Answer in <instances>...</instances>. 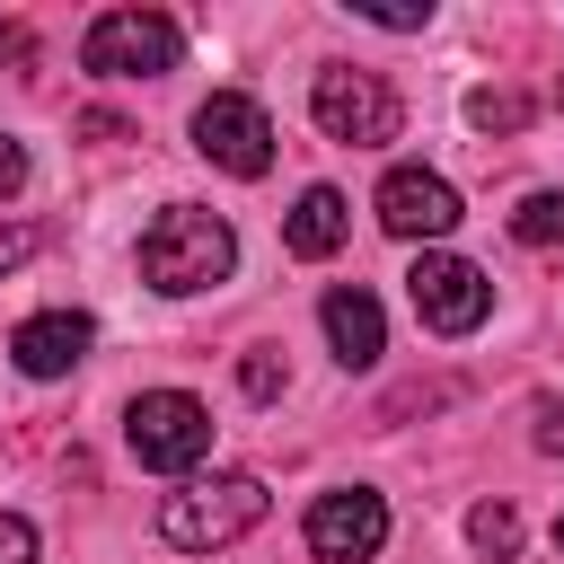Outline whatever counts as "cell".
I'll return each mask as SVG.
<instances>
[{
  "label": "cell",
  "instance_id": "cell-12",
  "mask_svg": "<svg viewBox=\"0 0 564 564\" xmlns=\"http://www.w3.org/2000/svg\"><path fill=\"white\" fill-rule=\"evenodd\" d=\"M344 229H352V212H344V194L335 185H308L300 203H291V220H282V238H291V256H335L344 247Z\"/></svg>",
  "mask_w": 564,
  "mask_h": 564
},
{
  "label": "cell",
  "instance_id": "cell-7",
  "mask_svg": "<svg viewBox=\"0 0 564 564\" xmlns=\"http://www.w3.org/2000/svg\"><path fill=\"white\" fill-rule=\"evenodd\" d=\"M194 150H203L212 167H229V176H264V167H273V115H264L256 97L220 88V97L194 106Z\"/></svg>",
  "mask_w": 564,
  "mask_h": 564
},
{
  "label": "cell",
  "instance_id": "cell-2",
  "mask_svg": "<svg viewBox=\"0 0 564 564\" xmlns=\"http://www.w3.org/2000/svg\"><path fill=\"white\" fill-rule=\"evenodd\" d=\"M264 520V476H194L185 494H167L159 502V538L176 546V555H212V546H229V538H247Z\"/></svg>",
  "mask_w": 564,
  "mask_h": 564
},
{
  "label": "cell",
  "instance_id": "cell-1",
  "mask_svg": "<svg viewBox=\"0 0 564 564\" xmlns=\"http://www.w3.org/2000/svg\"><path fill=\"white\" fill-rule=\"evenodd\" d=\"M229 264H238V238H229V220L203 212V203H167V212L141 229V282L167 291V300L229 282Z\"/></svg>",
  "mask_w": 564,
  "mask_h": 564
},
{
  "label": "cell",
  "instance_id": "cell-5",
  "mask_svg": "<svg viewBox=\"0 0 564 564\" xmlns=\"http://www.w3.org/2000/svg\"><path fill=\"white\" fill-rule=\"evenodd\" d=\"M308 115H317V132H326V141H344V150H379V141H397V123H405L397 88H388L379 70H352V62L317 70Z\"/></svg>",
  "mask_w": 564,
  "mask_h": 564
},
{
  "label": "cell",
  "instance_id": "cell-4",
  "mask_svg": "<svg viewBox=\"0 0 564 564\" xmlns=\"http://www.w3.org/2000/svg\"><path fill=\"white\" fill-rule=\"evenodd\" d=\"M123 441H132V458H141V467L185 476V467H203V458H212V405H203V397H185V388H141V397L123 405Z\"/></svg>",
  "mask_w": 564,
  "mask_h": 564
},
{
  "label": "cell",
  "instance_id": "cell-6",
  "mask_svg": "<svg viewBox=\"0 0 564 564\" xmlns=\"http://www.w3.org/2000/svg\"><path fill=\"white\" fill-rule=\"evenodd\" d=\"M405 300H414V317H423L432 335H476V326L494 317V282H485L467 256H441V247H423V256H414Z\"/></svg>",
  "mask_w": 564,
  "mask_h": 564
},
{
  "label": "cell",
  "instance_id": "cell-16",
  "mask_svg": "<svg viewBox=\"0 0 564 564\" xmlns=\"http://www.w3.org/2000/svg\"><path fill=\"white\" fill-rule=\"evenodd\" d=\"M238 388H247L256 405H273V397H282V352H247V361H238Z\"/></svg>",
  "mask_w": 564,
  "mask_h": 564
},
{
  "label": "cell",
  "instance_id": "cell-14",
  "mask_svg": "<svg viewBox=\"0 0 564 564\" xmlns=\"http://www.w3.org/2000/svg\"><path fill=\"white\" fill-rule=\"evenodd\" d=\"M467 123L476 132H520L529 123V97L520 88H467Z\"/></svg>",
  "mask_w": 564,
  "mask_h": 564
},
{
  "label": "cell",
  "instance_id": "cell-9",
  "mask_svg": "<svg viewBox=\"0 0 564 564\" xmlns=\"http://www.w3.org/2000/svg\"><path fill=\"white\" fill-rule=\"evenodd\" d=\"M379 229L388 238H449L458 229V185L432 167H388L379 176Z\"/></svg>",
  "mask_w": 564,
  "mask_h": 564
},
{
  "label": "cell",
  "instance_id": "cell-20",
  "mask_svg": "<svg viewBox=\"0 0 564 564\" xmlns=\"http://www.w3.org/2000/svg\"><path fill=\"white\" fill-rule=\"evenodd\" d=\"M555 546H564V511H555Z\"/></svg>",
  "mask_w": 564,
  "mask_h": 564
},
{
  "label": "cell",
  "instance_id": "cell-3",
  "mask_svg": "<svg viewBox=\"0 0 564 564\" xmlns=\"http://www.w3.org/2000/svg\"><path fill=\"white\" fill-rule=\"evenodd\" d=\"M176 53H185V26L167 9H97L79 35V70L97 79H159L176 70Z\"/></svg>",
  "mask_w": 564,
  "mask_h": 564
},
{
  "label": "cell",
  "instance_id": "cell-10",
  "mask_svg": "<svg viewBox=\"0 0 564 564\" xmlns=\"http://www.w3.org/2000/svg\"><path fill=\"white\" fill-rule=\"evenodd\" d=\"M88 344H97V326H88L79 308H44V317H26V326L9 335V361H18L26 379H70V370L88 361Z\"/></svg>",
  "mask_w": 564,
  "mask_h": 564
},
{
  "label": "cell",
  "instance_id": "cell-13",
  "mask_svg": "<svg viewBox=\"0 0 564 564\" xmlns=\"http://www.w3.org/2000/svg\"><path fill=\"white\" fill-rule=\"evenodd\" d=\"M511 238H520V247H564V194H555V185H546V194H520Z\"/></svg>",
  "mask_w": 564,
  "mask_h": 564
},
{
  "label": "cell",
  "instance_id": "cell-15",
  "mask_svg": "<svg viewBox=\"0 0 564 564\" xmlns=\"http://www.w3.org/2000/svg\"><path fill=\"white\" fill-rule=\"evenodd\" d=\"M467 538H476V555H511L520 546V511L511 502H476L467 511Z\"/></svg>",
  "mask_w": 564,
  "mask_h": 564
},
{
  "label": "cell",
  "instance_id": "cell-8",
  "mask_svg": "<svg viewBox=\"0 0 564 564\" xmlns=\"http://www.w3.org/2000/svg\"><path fill=\"white\" fill-rule=\"evenodd\" d=\"M388 546V502L370 485H335L308 502V555L317 564H370Z\"/></svg>",
  "mask_w": 564,
  "mask_h": 564
},
{
  "label": "cell",
  "instance_id": "cell-18",
  "mask_svg": "<svg viewBox=\"0 0 564 564\" xmlns=\"http://www.w3.org/2000/svg\"><path fill=\"white\" fill-rule=\"evenodd\" d=\"M26 256H35V229H18V220H0V273H9V264H26Z\"/></svg>",
  "mask_w": 564,
  "mask_h": 564
},
{
  "label": "cell",
  "instance_id": "cell-21",
  "mask_svg": "<svg viewBox=\"0 0 564 564\" xmlns=\"http://www.w3.org/2000/svg\"><path fill=\"white\" fill-rule=\"evenodd\" d=\"M555 106H564V79H555Z\"/></svg>",
  "mask_w": 564,
  "mask_h": 564
},
{
  "label": "cell",
  "instance_id": "cell-11",
  "mask_svg": "<svg viewBox=\"0 0 564 564\" xmlns=\"http://www.w3.org/2000/svg\"><path fill=\"white\" fill-rule=\"evenodd\" d=\"M317 317H326V344H335L344 370H370V361L388 352V317H379V300H370L361 282H335Z\"/></svg>",
  "mask_w": 564,
  "mask_h": 564
},
{
  "label": "cell",
  "instance_id": "cell-17",
  "mask_svg": "<svg viewBox=\"0 0 564 564\" xmlns=\"http://www.w3.org/2000/svg\"><path fill=\"white\" fill-rule=\"evenodd\" d=\"M0 564H35V529L18 511H0Z\"/></svg>",
  "mask_w": 564,
  "mask_h": 564
},
{
  "label": "cell",
  "instance_id": "cell-19",
  "mask_svg": "<svg viewBox=\"0 0 564 564\" xmlns=\"http://www.w3.org/2000/svg\"><path fill=\"white\" fill-rule=\"evenodd\" d=\"M18 185H26V150L0 132V194H18Z\"/></svg>",
  "mask_w": 564,
  "mask_h": 564
}]
</instances>
